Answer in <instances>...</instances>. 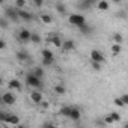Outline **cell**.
Segmentation results:
<instances>
[{
  "label": "cell",
  "mask_w": 128,
  "mask_h": 128,
  "mask_svg": "<svg viewBox=\"0 0 128 128\" xmlns=\"http://www.w3.org/2000/svg\"><path fill=\"white\" fill-rule=\"evenodd\" d=\"M26 83H27L29 86H32V88H36V89L42 88V78H38L33 72L26 74Z\"/></svg>",
  "instance_id": "obj_1"
},
{
  "label": "cell",
  "mask_w": 128,
  "mask_h": 128,
  "mask_svg": "<svg viewBox=\"0 0 128 128\" xmlns=\"http://www.w3.org/2000/svg\"><path fill=\"white\" fill-rule=\"evenodd\" d=\"M68 21H70L72 26L80 27L82 24L86 23V18H84V15H82V14H71V15L68 17Z\"/></svg>",
  "instance_id": "obj_2"
},
{
  "label": "cell",
  "mask_w": 128,
  "mask_h": 128,
  "mask_svg": "<svg viewBox=\"0 0 128 128\" xmlns=\"http://www.w3.org/2000/svg\"><path fill=\"white\" fill-rule=\"evenodd\" d=\"M5 17L11 21H18V8H6Z\"/></svg>",
  "instance_id": "obj_3"
},
{
  "label": "cell",
  "mask_w": 128,
  "mask_h": 128,
  "mask_svg": "<svg viewBox=\"0 0 128 128\" xmlns=\"http://www.w3.org/2000/svg\"><path fill=\"white\" fill-rule=\"evenodd\" d=\"M15 101H17V98H15V95L12 92H6V94L2 95V102L6 104V106H14Z\"/></svg>",
  "instance_id": "obj_4"
},
{
  "label": "cell",
  "mask_w": 128,
  "mask_h": 128,
  "mask_svg": "<svg viewBox=\"0 0 128 128\" xmlns=\"http://www.w3.org/2000/svg\"><path fill=\"white\" fill-rule=\"evenodd\" d=\"M90 60H92V62H100V63H102L106 59H104V54H102L100 50H92V51H90Z\"/></svg>",
  "instance_id": "obj_5"
},
{
  "label": "cell",
  "mask_w": 128,
  "mask_h": 128,
  "mask_svg": "<svg viewBox=\"0 0 128 128\" xmlns=\"http://www.w3.org/2000/svg\"><path fill=\"white\" fill-rule=\"evenodd\" d=\"M30 30H27V29H23V30H20V33H18V41L20 42H29L30 41Z\"/></svg>",
  "instance_id": "obj_6"
},
{
  "label": "cell",
  "mask_w": 128,
  "mask_h": 128,
  "mask_svg": "<svg viewBox=\"0 0 128 128\" xmlns=\"http://www.w3.org/2000/svg\"><path fill=\"white\" fill-rule=\"evenodd\" d=\"M18 18H21V20H24V21H32V20H33V14H30V12H27V11L18 8Z\"/></svg>",
  "instance_id": "obj_7"
},
{
  "label": "cell",
  "mask_w": 128,
  "mask_h": 128,
  "mask_svg": "<svg viewBox=\"0 0 128 128\" xmlns=\"http://www.w3.org/2000/svg\"><path fill=\"white\" fill-rule=\"evenodd\" d=\"M8 86H9V89L18 90V92L23 89V84H21V82H20V80H17V78H12V80L9 82V84H8Z\"/></svg>",
  "instance_id": "obj_8"
},
{
  "label": "cell",
  "mask_w": 128,
  "mask_h": 128,
  "mask_svg": "<svg viewBox=\"0 0 128 128\" xmlns=\"http://www.w3.org/2000/svg\"><path fill=\"white\" fill-rule=\"evenodd\" d=\"M60 48H63V51H71V50L76 48V44H74L72 39H68V41H65V42H62V47H60Z\"/></svg>",
  "instance_id": "obj_9"
},
{
  "label": "cell",
  "mask_w": 128,
  "mask_h": 128,
  "mask_svg": "<svg viewBox=\"0 0 128 128\" xmlns=\"http://www.w3.org/2000/svg\"><path fill=\"white\" fill-rule=\"evenodd\" d=\"M68 118L72 119V120H78V119L82 118V113H80V110H78L77 107H72V110H71V113H70Z\"/></svg>",
  "instance_id": "obj_10"
},
{
  "label": "cell",
  "mask_w": 128,
  "mask_h": 128,
  "mask_svg": "<svg viewBox=\"0 0 128 128\" xmlns=\"http://www.w3.org/2000/svg\"><path fill=\"white\" fill-rule=\"evenodd\" d=\"M50 42H51L54 47H57V48H60V47H62V39H60V36H59V35H51Z\"/></svg>",
  "instance_id": "obj_11"
},
{
  "label": "cell",
  "mask_w": 128,
  "mask_h": 128,
  "mask_svg": "<svg viewBox=\"0 0 128 128\" xmlns=\"http://www.w3.org/2000/svg\"><path fill=\"white\" fill-rule=\"evenodd\" d=\"M17 59H18L20 62H27L30 57H29V53H27V51L21 50V51H17Z\"/></svg>",
  "instance_id": "obj_12"
},
{
  "label": "cell",
  "mask_w": 128,
  "mask_h": 128,
  "mask_svg": "<svg viewBox=\"0 0 128 128\" xmlns=\"http://www.w3.org/2000/svg\"><path fill=\"white\" fill-rule=\"evenodd\" d=\"M30 100L35 102V104H39L42 101V94L41 92H30Z\"/></svg>",
  "instance_id": "obj_13"
},
{
  "label": "cell",
  "mask_w": 128,
  "mask_h": 128,
  "mask_svg": "<svg viewBox=\"0 0 128 128\" xmlns=\"http://www.w3.org/2000/svg\"><path fill=\"white\" fill-rule=\"evenodd\" d=\"M6 124H9V125H18V124H20V118L15 116V114H11V113H9Z\"/></svg>",
  "instance_id": "obj_14"
},
{
  "label": "cell",
  "mask_w": 128,
  "mask_h": 128,
  "mask_svg": "<svg viewBox=\"0 0 128 128\" xmlns=\"http://www.w3.org/2000/svg\"><path fill=\"white\" fill-rule=\"evenodd\" d=\"M56 11H57L60 15H65V14H66V8H65V5L60 3V2L56 3Z\"/></svg>",
  "instance_id": "obj_15"
},
{
  "label": "cell",
  "mask_w": 128,
  "mask_h": 128,
  "mask_svg": "<svg viewBox=\"0 0 128 128\" xmlns=\"http://www.w3.org/2000/svg\"><path fill=\"white\" fill-rule=\"evenodd\" d=\"M71 110H72V106H65V107H62V108H60V114L68 118L70 113H71Z\"/></svg>",
  "instance_id": "obj_16"
},
{
  "label": "cell",
  "mask_w": 128,
  "mask_h": 128,
  "mask_svg": "<svg viewBox=\"0 0 128 128\" xmlns=\"http://www.w3.org/2000/svg\"><path fill=\"white\" fill-rule=\"evenodd\" d=\"M78 29H80V32H82L83 35H89V33L92 32V27H90V26H88L86 23H84V24H82Z\"/></svg>",
  "instance_id": "obj_17"
},
{
  "label": "cell",
  "mask_w": 128,
  "mask_h": 128,
  "mask_svg": "<svg viewBox=\"0 0 128 128\" xmlns=\"http://www.w3.org/2000/svg\"><path fill=\"white\" fill-rule=\"evenodd\" d=\"M54 92H56L57 95H63V94L66 92V88L63 86V84H56V86H54Z\"/></svg>",
  "instance_id": "obj_18"
},
{
  "label": "cell",
  "mask_w": 128,
  "mask_h": 128,
  "mask_svg": "<svg viewBox=\"0 0 128 128\" xmlns=\"http://www.w3.org/2000/svg\"><path fill=\"white\" fill-rule=\"evenodd\" d=\"M30 41H32V44H41V36H39L38 33L32 32V33H30Z\"/></svg>",
  "instance_id": "obj_19"
},
{
  "label": "cell",
  "mask_w": 128,
  "mask_h": 128,
  "mask_svg": "<svg viewBox=\"0 0 128 128\" xmlns=\"http://www.w3.org/2000/svg\"><path fill=\"white\" fill-rule=\"evenodd\" d=\"M9 27V20L6 17H0V29H8Z\"/></svg>",
  "instance_id": "obj_20"
},
{
  "label": "cell",
  "mask_w": 128,
  "mask_h": 128,
  "mask_svg": "<svg viewBox=\"0 0 128 128\" xmlns=\"http://www.w3.org/2000/svg\"><path fill=\"white\" fill-rule=\"evenodd\" d=\"M42 59H54V54L51 50H42Z\"/></svg>",
  "instance_id": "obj_21"
},
{
  "label": "cell",
  "mask_w": 128,
  "mask_h": 128,
  "mask_svg": "<svg viewBox=\"0 0 128 128\" xmlns=\"http://www.w3.org/2000/svg\"><path fill=\"white\" fill-rule=\"evenodd\" d=\"M119 53H120V44H116V42H114L113 47H112V54H113V56H118Z\"/></svg>",
  "instance_id": "obj_22"
},
{
  "label": "cell",
  "mask_w": 128,
  "mask_h": 128,
  "mask_svg": "<svg viewBox=\"0 0 128 128\" xmlns=\"http://www.w3.org/2000/svg\"><path fill=\"white\" fill-rule=\"evenodd\" d=\"M98 9H100V11H107V9H108V2L101 0V2L98 3Z\"/></svg>",
  "instance_id": "obj_23"
},
{
  "label": "cell",
  "mask_w": 128,
  "mask_h": 128,
  "mask_svg": "<svg viewBox=\"0 0 128 128\" xmlns=\"http://www.w3.org/2000/svg\"><path fill=\"white\" fill-rule=\"evenodd\" d=\"M41 20L45 23V24H50L51 21H53V18H51V15H48V14H42L41 15Z\"/></svg>",
  "instance_id": "obj_24"
},
{
  "label": "cell",
  "mask_w": 128,
  "mask_h": 128,
  "mask_svg": "<svg viewBox=\"0 0 128 128\" xmlns=\"http://www.w3.org/2000/svg\"><path fill=\"white\" fill-rule=\"evenodd\" d=\"M33 74H35L38 78H42V77H44V70L38 66V68H35V70H33Z\"/></svg>",
  "instance_id": "obj_25"
},
{
  "label": "cell",
  "mask_w": 128,
  "mask_h": 128,
  "mask_svg": "<svg viewBox=\"0 0 128 128\" xmlns=\"http://www.w3.org/2000/svg\"><path fill=\"white\" fill-rule=\"evenodd\" d=\"M113 39H114L116 44H122V42H124V36H122L120 33H114V35H113Z\"/></svg>",
  "instance_id": "obj_26"
},
{
  "label": "cell",
  "mask_w": 128,
  "mask_h": 128,
  "mask_svg": "<svg viewBox=\"0 0 128 128\" xmlns=\"http://www.w3.org/2000/svg\"><path fill=\"white\" fill-rule=\"evenodd\" d=\"M8 116H9V113H6V112H3V110H0V120H2V122H5V124H6Z\"/></svg>",
  "instance_id": "obj_27"
},
{
  "label": "cell",
  "mask_w": 128,
  "mask_h": 128,
  "mask_svg": "<svg viewBox=\"0 0 128 128\" xmlns=\"http://www.w3.org/2000/svg\"><path fill=\"white\" fill-rule=\"evenodd\" d=\"M110 118L113 119V122H119V120H120V114H119V113H116V112L110 113Z\"/></svg>",
  "instance_id": "obj_28"
},
{
  "label": "cell",
  "mask_w": 128,
  "mask_h": 128,
  "mask_svg": "<svg viewBox=\"0 0 128 128\" xmlns=\"http://www.w3.org/2000/svg\"><path fill=\"white\" fill-rule=\"evenodd\" d=\"M54 63V59H42V65L44 66H50Z\"/></svg>",
  "instance_id": "obj_29"
},
{
  "label": "cell",
  "mask_w": 128,
  "mask_h": 128,
  "mask_svg": "<svg viewBox=\"0 0 128 128\" xmlns=\"http://www.w3.org/2000/svg\"><path fill=\"white\" fill-rule=\"evenodd\" d=\"M26 0H15V8H24Z\"/></svg>",
  "instance_id": "obj_30"
},
{
  "label": "cell",
  "mask_w": 128,
  "mask_h": 128,
  "mask_svg": "<svg viewBox=\"0 0 128 128\" xmlns=\"http://www.w3.org/2000/svg\"><path fill=\"white\" fill-rule=\"evenodd\" d=\"M90 62H92V60H90ZM92 68H94L95 71H100V70H101V63H100V62H92Z\"/></svg>",
  "instance_id": "obj_31"
},
{
  "label": "cell",
  "mask_w": 128,
  "mask_h": 128,
  "mask_svg": "<svg viewBox=\"0 0 128 128\" xmlns=\"http://www.w3.org/2000/svg\"><path fill=\"white\" fill-rule=\"evenodd\" d=\"M118 107H125V104H124V101L120 100V98H114V101H113Z\"/></svg>",
  "instance_id": "obj_32"
},
{
  "label": "cell",
  "mask_w": 128,
  "mask_h": 128,
  "mask_svg": "<svg viewBox=\"0 0 128 128\" xmlns=\"http://www.w3.org/2000/svg\"><path fill=\"white\" fill-rule=\"evenodd\" d=\"M78 6H80L82 9H89V8H90V5H89V3H86V2H84V0H83V2H82V3H78Z\"/></svg>",
  "instance_id": "obj_33"
},
{
  "label": "cell",
  "mask_w": 128,
  "mask_h": 128,
  "mask_svg": "<svg viewBox=\"0 0 128 128\" xmlns=\"http://www.w3.org/2000/svg\"><path fill=\"white\" fill-rule=\"evenodd\" d=\"M39 106H41L42 108H48V107H50V102H48V101H44V100H42V101L39 102Z\"/></svg>",
  "instance_id": "obj_34"
},
{
  "label": "cell",
  "mask_w": 128,
  "mask_h": 128,
  "mask_svg": "<svg viewBox=\"0 0 128 128\" xmlns=\"http://www.w3.org/2000/svg\"><path fill=\"white\" fill-rule=\"evenodd\" d=\"M120 100H122V101H124V104H125V106H126V104H128V95H126V94H124V95H122V96H120Z\"/></svg>",
  "instance_id": "obj_35"
},
{
  "label": "cell",
  "mask_w": 128,
  "mask_h": 128,
  "mask_svg": "<svg viewBox=\"0 0 128 128\" xmlns=\"http://www.w3.org/2000/svg\"><path fill=\"white\" fill-rule=\"evenodd\" d=\"M104 122H106V124H113V119L110 118V114H107V116L104 118Z\"/></svg>",
  "instance_id": "obj_36"
},
{
  "label": "cell",
  "mask_w": 128,
  "mask_h": 128,
  "mask_svg": "<svg viewBox=\"0 0 128 128\" xmlns=\"http://www.w3.org/2000/svg\"><path fill=\"white\" fill-rule=\"evenodd\" d=\"M33 3H35L36 6H42V5H44V0H33Z\"/></svg>",
  "instance_id": "obj_37"
},
{
  "label": "cell",
  "mask_w": 128,
  "mask_h": 128,
  "mask_svg": "<svg viewBox=\"0 0 128 128\" xmlns=\"http://www.w3.org/2000/svg\"><path fill=\"white\" fill-rule=\"evenodd\" d=\"M116 17H119V18H125V12H124V11H120V12H118V14H116Z\"/></svg>",
  "instance_id": "obj_38"
},
{
  "label": "cell",
  "mask_w": 128,
  "mask_h": 128,
  "mask_svg": "<svg viewBox=\"0 0 128 128\" xmlns=\"http://www.w3.org/2000/svg\"><path fill=\"white\" fill-rule=\"evenodd\" d=\"M84 2H86V3H89V5H90V6H92V5H94V3H95V2H96V0H84Z\"/></svg>",
  "instance_id": "obj_39"
},
{
  "label": "cell",
  "mask_w": 128,
  "mask_h": 128,
  "mask_svg": "<svg viewBox=\"0 0 128 128\" xmlns=\"http://www.w3.org/2000/svg\"><path fill=\"white\" fill-rule=\"evenodd\" d=\"M113 2H114V3H120V2H122V0H113Z\"/></svg>",
  "instance_id": "obj_40"
},
{
  "label": "cell",
  "mask_w": 128,
  "mask_h": 128,
  "mask_svg": "<svg viewBox=\"0 0 128 128\" xmlns=\"http://www.w3.org/2000/svg\"><path fill=\"white\" fill-rule=\"evenodd\" d=\"M0 84H3V78L2 77H0Z\"/></svg>",
  "instance_id": "obj_41"
},
{
  "label": "cell",
  "mask_w": 128,
  "mask_h": 128,
  "mask_svg": "<svg viewBox=\"0 0 128 128\" xmlns=\"http://www.w3.org/2000/svg\"><path fill=\"white\" fill-rule=\"evenodd\" d=\"M3 2H5V0H0V5H2V3H3Z\"/></svg>",
  "instance_id": "obj_42"
},
{
  "label": "cell",
  "mask_w": 128,
  "mask_h": 128,
  "mask_svg": "<svg viewBox=\"0 0 128 128\" xmlns=\"http://www.w3.org/2000/svg\"><path fill=\"white\" fill-rule=\"evenodd\" d=\"M0 102H2V96H0Z\"/></svg>",
  "instance_id": "obj_43"
}]
</instances>
